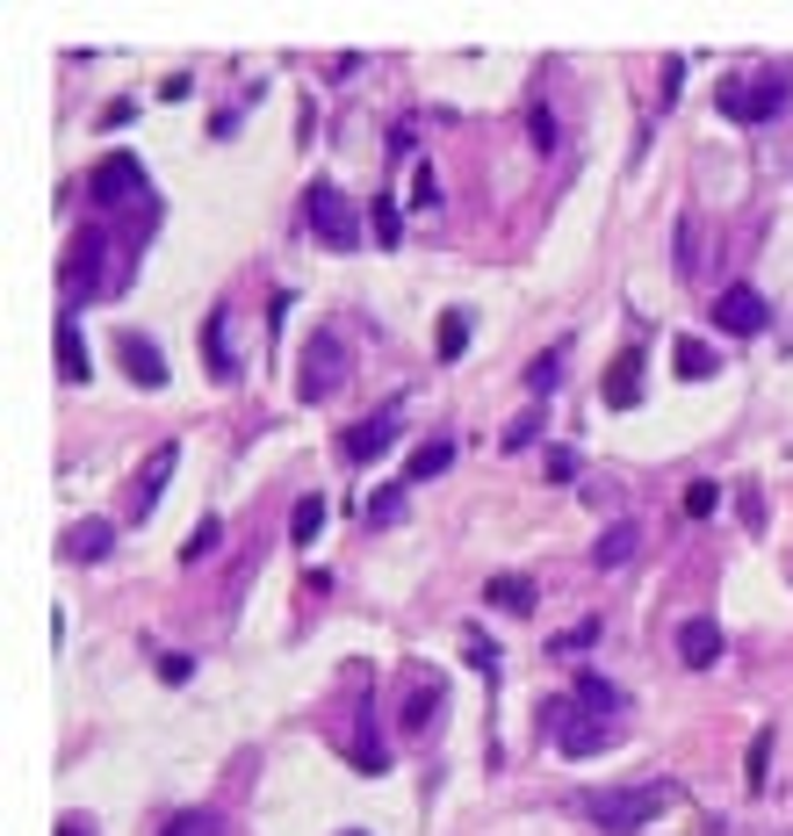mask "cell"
<instances>
[{"mask_svg":"<svg viewBox=\"0 0 793 836\" xmlns=\"http://www.w3.org/2000/svg\"><path fill=\"white\" fill-rule=\"evenodd\" d=\"M448 462H454V440H425V447H411V454H404V476H411V483H425V476H440Z\"/></svg>","mask_w":793,"mask_h":836,"instance_id":"cell-22","label":"cell"},{"mask_svg":"<svg viewBox=\"0 0 793 836\" xmlns=\"http://www.w3.org/2000/svg\"><path fill=\"white\" fill-rule=\"evenodd\" d=\"M346 375H354V346H346L340 332H311V346H303V361H296V397L325 404Z\"/></svg>","mask_w":793,"mask_h":836,"instance_id":"cell-3","label":"cell"},{"mask_svg":"<svg viewBox=\"0 0 793 836\" xmlns=\"http://www.w3.org/2000/svg\"><path fill=\"white\" fill-rule=\"evenodd\" d=\"M174 469H180V440H166V447H151L145 476H137V491H130V520H151V505H159V491H166V483H174Z\"/></svg>","mask_w":793,"mask_h":836,"instance_id":"cell-11","label":"cell"},{"mask_svg":"<svg viewBox=\"0 0 793 836\" xmlns=\"http://www.w3.org/2000/svg\"><path fill=\"white\" fill-rule=\"evenodd\" d=\"M714 325L736 332V340H751V332H765V325H772V303L757 296V282H728L722 296H714Z\"/></svg>","mask_w":793,"mask_h":836,"instance_id":"cell-8","label":"cell"},{"mask_svg":"<svg viewBox=\"0 0 793 836\" xmlns=\"http://www.w3.org/2000/svg\"><path fill=\"white\" fill-rule=\"evenodd\" d=\"M714 657H722V628H714V620H685L678 628V663L685 671H707Z\"/></svg>","mask_w":793,"mask_h":836,"instance_id":"cell-15","label":"cell"},{"mask_svg":"<svg viewBox=\"0 0 793 836\" xmlns=\"http://www.w3.org/2000/svg\"><path fill=\"white\" fill-rule=\"evenodd\" d=\"M109 549H116V527H109V520H80V527L66 534V555H72V562H101Z\"/></svg>","mask_w":793,"mask_h":836,"instance_id":"cell-17","label":"cell"},{"mask_svg":"<svg viewBox=\"0 0 793 836\" xmlns=\"http://www.w3.org/2000/svg\"><path fill=\"white\" fill-rule=\"evenodd\" d=\"M159 836H224V815L217 808H180Z\"/></svg>","mask_w":793,"mask_h":836,"instance_id":"cell-25","label":"cell"},{"mask_svg":"<svg viewBox=\"0 0 793 836\" xmlns=\"http://www.w3.org/2000/svg\"><path fill=\"white\" fill-rule=\"evenodd\" d=\"M793 95L786 72H757V80H722L714 87V109L728 116V124H765V116H780Z\"/></svg>","mask_w":793,"mask_h":836,"instance_id":"cell-5","label":"cell"},{"mask_svg":"<svg viewBox=\"0 0 793 836\" xmlns=\"http://www.w3.org/2000/svg\"><path fill=\"white\" fill-rule=\"evenodd\" d=\"M433 714H440V686H433V678H425V686L404 699V728H425V721H433Z\"/></svg>","mask_w":793,"mask_h":836,"instance_id":"cell-30","label":"cell"},{"mask_svg":"<svg viewBox=\"0 0 793 836\" xmlns=\"http://www.w3.org/2000/svg\"><path fill=\"white\" fill-rule=\"evenodd\" d=\"M137 195H145V166H137V151H109V159H95V174H87V203H95V209L137 203Z\"/></svg>","mask_w":793,"mask_h":836,"instance_id":"cell-7","label":"cell"},{"mask_svg":"<svg viewBox=\"0 0 793 836\" xmlns=\"http://www.w3.org/2000/svg\"><path fill=\"white\" fill-rule=\"evenodd\" d=\"M736 505H743V527H751V534H765V498H757V483H751V476L736 483Z\"/></svg>","mask_w":793,"mask_h":836,"instance_id":"cell-34","label":"cell"},{"mask_svg":"<svg viewBox=\"0 0 793 836\" xmlns=\"http://www.w3.org/2000/svg\"><path fill=\"white\" fill-rule=\"evenodd\" d=\"M541 425H548V397H533L527 412L512 419L506 433H498V447H506V454H520V447H533V440H541Z\"/></svg>","mask_w":793,"mask_h":836,"instance_id":"cell-20","label":"cell"},{"mask_svg":"<svg viewBox=\"0 0 793 836\" xmlns=\"http://www.w3.org/2000/svg\"><path fill=\"white\" fill-rule=\"evenodd\" d=\"M678 275H685V282L699 275V217H693V209L678 217Z\"/></svg>","mask_w":793,"mask_h":836,"instance_id":"cell-27","label":"cell"},{"mask_svg":"<svg viewBox=\"0 0 793 836\" xmlns=\"http://www.w3.org/2000/svg\"><path fill=\"white\" fill-rule=\"evenodd\" d=\"M635 549H643V520H628V512H620V520L606 527L599 541H591V570H620Z\"/></svg>","mask_w":793,"mask_h":836,"instance_id":"cell-14","label":"cell"},{"mask_svg":"<svg viewBox=\"0 0 793 836\" xmlns=\"http://www.w3.org/2000/svg\"><path fill=\"white\" fill-rule=\"evenodd\" d=\"M483 606H498V613H533V577H491V584H483Z\"/></svg>","mask_w":793,"mask_h":836,"instance_id":"cell-19","label":"cell"},{"mask_svg":"<svg viewBox=\"0 0 793 836\" xmlns=\"http://www.w3.org/2000/svg\"><path fill=\"white\" fill-rule=\"evenodd\" d=\"M527 130H533V145H541V151L556 145V116H548V109H533V116H527Z\"/></svg>","mask_w":793,"mask_h":836,"instance_id":"cell-38","label":"cell"},{"mask_svg":"<svg viewBox=\"0 0 793 836\" xmlns=\"http://www.w3.org/2000/svg\"><path fill=\"white\" fill-rule=\"evenodd\" d=\"M541 728L556 736V750H562V757H591V750H606V714L577 707V692H548V699H541Z\"/></svg>","mask_w":793,"mask_h":836,"instance_id":"cell-4","label":"cell"},{"mask_svg":"<svg viewBox=\"0 0 793 836\" xmlns=\"http://www.w3.org/2000/svg\"><path fill=\"white\" fill-rule=\"evenodd\" d=\"M188 671H195L188 657H159V678H166V686H180V678H188Z\"/></svg>","mask_w":793,"mask_h":836,"instance_id":"cell-40","label":"cell"},{"mask_svg":"<svg viewBox=\"0 0 793 836\" xmlns=\"http://www.w3.org/2000/svg\"><path fill=\"white\" fill-rule=\"evenodd\" d=\"M390 440H396V404H390V412H375V419H361V425H346V433H340V462L361 469V462H375Z\"/></svg>","mask_w":793,"mask_h":836,"instance_id":"cell-10","label":"cell"},{"mask_svg":"<svg viewBox=\"0 0 793 836\" xmlns=\"http://www.w3.org/2000/svg\"><path fill=\"white\" fill-rule=\"evenodd\" d=\"M548 476L570 483V476H577V454H570V447H548Z\"/></svg>","mask_w":793,"mask_h":836,"instance_id":"cell-37","label":"cell"},{"mask_svg":"<svg viewBox=\"0 0 793 836\" xmlns=\"http://www.w3.org/2000/svg\"><path fill=\"white\" fill-rule=\"evenodd\" d=\"M217 541H224V520H203V527H195L188 541H180V562H188V570H195V562H203V555H217Z\"/></svg>","mask_w":793,"mask_h":836,"instance_id":"cell-28","label":"cell"},{"mask_svg":"<svg viewBox=\"0 0 793 836\" xmlns=\"http://www.w3.org/2000/svg\"><path fill=\"white\" fill-rule=\"evenodd\" d=\"M404 238V217H396V203H375V246H396Z\"/></svg>","mask_w":793,"mask_h":836,"instance_id":"cell-35","label":"cell"},{"mask_svg":"<svg viewBox=\"0 0 793 836\" xmlns=\"http://www.w3.org/2000/svg\"><path fill=\"white\" fill-rule=\"evenodd\" d=\"M361 520H369V527H396V520H404V483H383V491L361 505Z\"/></svg>","mask_w":793,"mask_h":836,"instance_id":"cell-26","label":"cell"},{"mask_svg":"<svg viewBox=\"0 0 793 836\" xmlns=\"http://www.w3.org/2000/svg\"><path fill=\"white\" fill-rule=\"evenodd\" d=\"M325 534V498H296V520H288V541H296V549H311V541Z\"/></svg>","mask_w":793,"mask_h":836,"instance_id":"cell-23","label":"cell"},{"mask_svg":"<svg viewBox=\"0 0 793 836\" xmlns=\"http://www.w3.org/2000/svg\"><path fill=\"white\" fill-rule=\"evenodd\" d=\"M130 116H137V101H109V109H101V124H109V130H124Z\"/></svg>","mask_w":793,"mask_h":836,"instance_id":"cell-39","label":"cell"},{"mask_svg":"<svg viewBox=\"0 0 793 836\" xmlns=\"http://www.w3.org/2000/svg\"><path fill=\"white\" fill-rule=\"evenodd\" d=\"M643 361H649V346H620L614 354V368H606V383H599V397L614 404V412L643 404Z\"/></svg>","mask_w":793,"mask_h":836,"instance_id":"cell-9","label":"cell"},{"mask_svg":"<svg viewBox=\"0 0 793 836\" xmlns=\"http://www.w3.org/2000/svg\"><path fill=\"white\" fill-rule=\"evenodd\" d=\"M670 368H678V383H707L722 361H714L707 340H678V346H670Z\"/></svg>","mask_w":793,"mask_h":836,"instance_id":"cell-18","label":"cell"},{"mask_svg":"<svg viewBox=\"0 0 793 836\" xmlns=\"http://www.w3.org/2000/svg\"><path fill=\"white\" fill-rule=\"evenodd\" d=\"M340 836H361V829H340Z\"/></svg>","mask_w":793,"mask_h":836,"instance_id":"cell-42","label":"cell"},{"mask_svg":"<svg viewBox=\"0 0 793 836\" xmlns=\"http://www.w3.org/2000/svg\"><path fill=\"white\" fill-rule=\"evenodd\" d=\"M58 836H95V829H87V823H72V815H66V823H58Z\"/></svg>","mask_w":793,"mask_h":836,"instance_id":"cell-41","label":"cell"},{"mask_svg":"<svg viewBox=\"0 0 793 836\" xmlns=\"http://www.w3.org/2000/svg\"><path fill=\"white\" fill-rule=\"evenodd\" d=\"M66 288L80 303L124 296V260H109V232H101V224H80V246L66 253Z\"/></svg>","mask_w":793,"mask_h":836,"instance_id":"cell-2","label":"cell"},{"mask_svg":"<svg viewBox=\"0 0 793 836\" xmlns=\"http://www.w3.org/2000/svg\"><path fill=\"white\" fill-rule=\"evenodd\" d=\"M203 361H209V375H217V383H238V354H232V311H209L203 317Z\"/></svg>","mask_w":793,"mask_h":836,"instance_id":"cell-13","label":"cell"},{"mask_svg":"<svg viewBox=\"0 0 793 836\" xmlns=\"http://www.w3.org/2000/svg\"><path fill=\"white\" fill-rule=\"evenodd\" d=\"M670 800H678V786H664V779L614 786V794H585V823H599L606 836H635V829H649V823H657Z\"/></svg>","mask_w":793,"mask_h":836,"instance_id":"cell-1","label":"cell"},{"mask_svg":"<svg viewBox=\"0 0 793 836\" xmlns=\"http://www.w3.org/2000/svg\"><path fill=\"white\" fill-rule=\"evenodd\" d=\"M765 765H772V728H757V736H751V757H743V779H751V794L765 786Z\"/></svg>","mask_w":793,"mask_h":836,"instance_id":"cell-31","label":"cell"},{"mask_svg":"<svg viewBox=\"0 0 793 836\" xmlns=\"http://www.w3.org/2000/svg\"><path fill=\"white\" fill-rule=\"evenodd\" d=\"M577 707H591V714H606V721H614V714L628 707V692H620V686H606L599 671H585V678H577Z\"/></svg>","mask_w":793,"mask_h":836,"instance_id":"cell-21","label":"cell"},{"mask_svg":"<svg viewBox=\"0 0 793 836\" xmlns=\"http://www.w3.org/2000/svg\"><path fill=\"white\" fill-rule=\"evenodd\" d=\"M685 512H693V520H714V512H722V491H714L707 476H699V483H685Z\"/></svg>","mask_w":793,"mask_h":836,"instance_id":"cell-32","label":"cell"},{"mask_svg":"<svg viewBox=\"0 0 793 836\" xmlns=\"http://www.w3.org/2000/svg\"><path fill=\"white\" fill-rule=\"evenodd\" d=\"M591 642H599V620H577V628H570V635H562V642H556V649H591Z\"/></svg>","mask_w":793,"mask_h":836,"instance_id":"cell-36","label":"cell"},{"mask_svg":"<svg viewBox=\"0 0 793 836\" xmlns=\"http://www.w3.org/2000/svg\"><path fill=\"white\" fill-rule=\"evenodd\" d=\"M303 224H311L332 253H354L361 246V209L346 203L332 180H311V188H303Z\"/></svg>","mask_w":793,"mask_h":836,"instance_id":"cell-6","label":"cell"},{"mask_svg":"<svg viewBox=\"0 0 793 836\" xmlns=\"http://www.w3.org/2000/svg\"><path fill=\"white\" fill-rule=\"evenodd\" d=\"M58 375H66V383H87V375H95V361H87V340H80V317H58Z\"/></svg>","mask_w":793,"mask_h":836,"instance_id":"cell-16","label":"cell"},{"mask_svg":"<svg viewBox=\"0 0 793 836\" xmlns=\"http://www.w3.org/2000/svg\"><path fill=\"white\" fill-rule=\"evenodd\" d=\"M556 375H562V346H556V354H541V361H527V390H533V397L556 390Z\"/></svg>","mask_w":793,"mask_h":836,"instance_id":"cell-33","label":"cell"},{"mask_svg":"<svg viewBox=\"0 0 793 836\" xmlns=\"http://www.w3.org/2000/svg\"><path fill=\"white\" fill-rule=\"evenodd\" d=\"M354 765L369 771V779H383V771H390V750H383V736H375V728H361V742H354Z\"/></svg>","mask_w":793,"mask_h":836,"instance_id":"cell-29","label":"cell"},{"mask_svg":"<svg viewBox=\"0 0 793 836\" xmlns=\"http://www.w3.org/2000/svg\"><path fill=\"white\" fill-rule=\"evenodd\" d=\"M116 361H124V375H130V383L166 390V354L145 340V332H124V340H116Z\"/></svg>","mask_w":793,"mask_h":836,"instance_id":"cell-12","label":"cell"},{"mask_svg":"<svg viewBox=\"0 0 793 836\" xmlns=\"http://www.w3.org/2000/svg\"><path fill=\"white\" fill-rule=\"evenodd\" d=\"M440 361H462L469 354V311H440V340H433Z\"/></svg>","mask_w":793,"mask_h":836,"instance_id":"cell-24","label":"cell"}]
</instances>
